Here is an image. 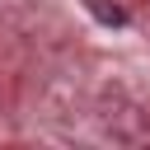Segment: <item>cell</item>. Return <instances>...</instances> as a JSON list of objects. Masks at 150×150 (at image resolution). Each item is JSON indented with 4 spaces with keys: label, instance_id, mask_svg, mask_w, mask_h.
I'll return each instance as SVG.
<instances>
[{
    "label": "cell",
    "instance_id": "1",
    "mask_svg": "<svg viewBox=\"0 0 150 150\" xmlns=\"http://www.w3.org/2000/svg\"><path fill=\"white\" fill-rule=\"evenodd\" d=\"M89 9H94V14H98V19H103V23H122V19H127V14H122V9H117V5H112V9H108V5H103V0H89Z\"/></svg>",
    "mask_w": 150,
    "mask_h": 150
}]
</instances>
